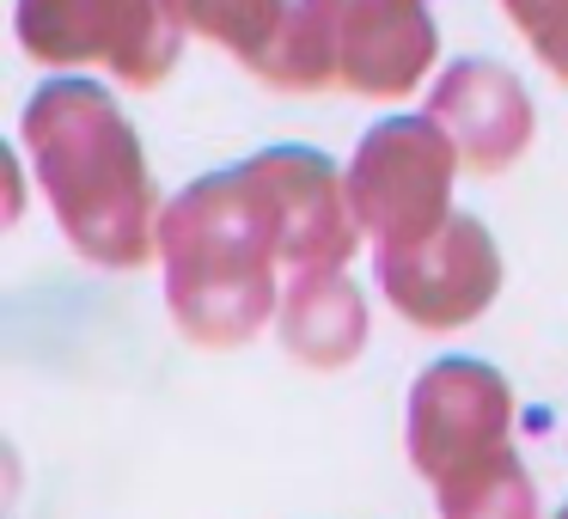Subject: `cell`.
I'll use <instances>...</instances> for the list:
<instances>
[{
    "label": "cell",
    "instance_id": "cell-4",
    "mask_svg": "<svg viewBox=\"0 0 568 519\" xmlns=\"http://www.w3.org/2000/svg\"><path fill=\"white\" fill-rule=\"evenodd\" d=\"M434 43L428 0H294L257 80L275 92L343 86L355 99H404L428 74Z\"/></svg>",
    "mask_w": 568,
    "mask_h": 519
},
{
    "label": "cell",
    "instance_id": "cell-10",
    "mask_svg": "<svg viewBox=\"0 0 568 519\" xmlns=\"http://www.w3.org/2000/svg\"><path fill=\"white\" fill-rule=\"evenodd\" d=\"M282 343L306 367H348L367 343V299L343 269L294 275L282 294Z\"/></svg>",
    "mask_w": 568,
    "mask_h": 519
},
{
    "label": "cell",
    "instance_id": "cell-7",
    "mask_svg": "<svg viewBox=\"0 0 568 519\" xmlns=\"http://www.w3.org/2000/svg\"><path fill=\"white\" fill-rule=\"evenodd\" d=\"M379 287L409 324L422 330H458L470 324L501 287V251L483 233V221L453 214L440 233H428L422 245H397L373 257Z\"/></svg>",
    "mask_w": 568,
    "mask_h": 519
},
{
    "label": "cell",
    "instance_id": "cell-12",
    "mask_svg": "<svg viewBox=\"0 0 568 519\" xmlns=\"http://www.w3.org/2000/svg\"><path fill=\"white\" fill-rule=\"evenodd\" d=\"M507 19L526 31V43L544 55L556 80H568V0H501Z\"/></svg>",
    "mask_w": 568,
    "mask_h": 519
},
{
    "label": "cell",
    "instance_id": "cell-9",
    "mask_svg": "<svg viewBox=\"0 0 568 519\" xmlns=\"http://www.w3.org/2000/svg\"><path fill=\"white\" fill-rule=\"evenodd\" d=\"M428 116L446 129V141L458 147V165L470 172H507L531 141V99L501 62L465 55L453 62L428 92Z\"/></svg>",
    "mask_w": 568,
    "mask_h": 519
},
{
    "label": "cell",
    "instance_id": "cell-8",
    "mask_svg": "<svg viewBox=\"0 0 568 519\" xmlns=\"http://www.w3.org/2000/svg\"><path fill=\"white\" fill-rule=\"evenodd\" d=\"M263 177L275 214H282V263L294 275H331L355 257L361 221L348 202V177H336V165L312 147H263L257 160H245Z\"/></svg>",
    "mask_w": 568,
    "mask_h": 519
},
{
    "label": "cell",
    "instance_id": "cell-11",
    "mask_svg": "<svg viewBox=\"0 0 568 519\" xmlns=\"http://www.w3.org/2000/svg\"><path fill=\"white\" fill-rule=\"evenodd\" d=\"M165 13L178 19V31L221 43L251 74H263V62L275 55L287 19H294V0H165Z\"/></svg>",
    "mask_w": 568,
    "mask_h": 519
},
{
    "label": "cell",
    "instance_id": "cell-1",
    "mask_svg": "<svg viewBox=\"0 0 568 519\" xmlns=\"http://www.w3.org/2000/svg\"><path fill=\"white\" fill-rule=\"evenodd\" d=\"M26 147L62 233L99 269H135L160 245V196L141 141L111 92L92 80H50L26 104Z\"/></svg>",
    "mask_w": 568,
    "mask_h": 519
},
{
    "label": "cell",
    "instance_id": "cell-13",
    "mask_svg": "<svg viewBox=\"0 0 568 519\" xmlns=\"http://www.w3.org/2000/svg\"><path fill=\"white\" fill-rule=\"evenodd\" d=\"M556 519H568V507H562V513H556Z\"/></svg>",
    "mask_w": 568,
    "mask_h": 519
},
{
    "label": "cell",
    "instance_id": "cell-6",
    "mask_svg": "<svg viewBox=\"0 0 568 519\" xmlns=\"http://www.w3.org/2000/svg\"><path fill=\"white\" fill-rule=\"evenodd\" d=\"M13 31L38 62H104L129 86H160L184 38L165 0H19Z\"/></svg>",
    "mask_w": 568,
    "mask_h": 519
},
{
    "label": "cell",
    "instance_id": "cell-3",
    "mask_svg": "<svg viewBox=\"0 0 568 519\" xmlns=\"http://www.w3.org/2000/svg\"><path fill=\"white\" fill-rule=\"evenodd\" d=\"M514 391L483 360H434L409 391V465L434 482L440 519H538L514 452Z\"/></svg>",
    "mask_w": 568,
    "mask_h": 519
},
{
    "label": "cell",
    "instance_id": "cell-2",
    "mask_svg": "<svg viewBox=\"0 0 568 519\" xmlns=\"http://www.w3.org/2000/svg\"><path fill=\"white\" fill-rule=\"evenodd\" d=\"M165 306L178 330L202 348H233L263 330L275 312L282 214L251 165L209 172L160 221Z\"/></svg>",
    "mask_w": 568,
    "mask_h": 519
},
{
    "label": "cell",
    "instance_id": "cell-5",
    "mask_svg": "<svg viewBox=\"0 0 568 519\" xmlns=\"http://www.w3.org/2000/svg\"><path fill=\"white\" fill-rule=\"evenodd\" d=\"M453 165L458 147L446 141V129L434 116H392L373 123L361 135L355 160H348V202H355L361 233L379 238V251L422 245L428 233H440L453 214Z\"/></svg>",
    "mask_w": 568,
    "mask_h": 519
}]
</instances>
